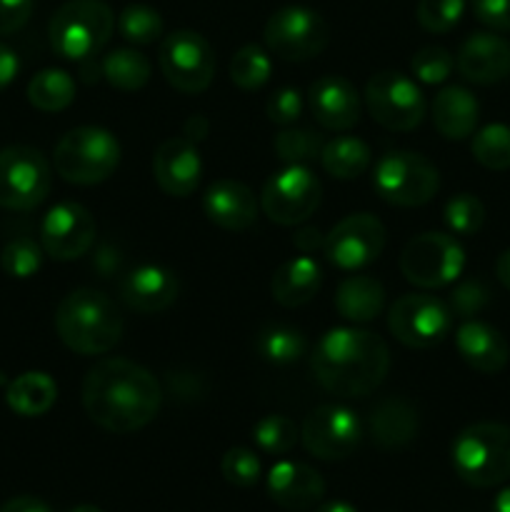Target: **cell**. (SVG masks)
Listing matches in <instances>:
<instances>
[{
  "instance_id": "26",
  "label": "cell",
  "mask_w": 510,
  "mask_h": 512,
  "mask_svg": "<svg viewBox=\"0 0 510 512\" xmlns=\"http://www.w3.org/2000/svg\"><path fill=\"white\" fill-rule=\"evenodd\" d=\"M480 120V105L470 90L448 85L433 100V125L443 138L465 140L475 133Z\"/></svg>"
},
{
  "instance_id": "3",
  "label": "cell",
  "mask_w": 510,
  "mask_h": 512,
  "mask_svg": "<svg viewBox=\"0 0 510 512\" xmlns=\"http://www.w3.org/2000/svg\"><path fill=\"white\" fill-rule=\"evenodd\" d=\"M55 330L73 353L103 355L123 338V318L108 295L93 288H78L55 308Z\"/></svg>"
},
{
  "instance_id": "12",
  "label": "cell",
  "mask_w": 510,
  "mask_h": 512,
  "mask_svg": "<svg viewBox=\"0 0 510 512\" xmlns=\"http://www.w3.org/2000/svg\"><path fill=\"white\" fill-rule=\"evenodd\" d=\"M160 70L178 93L198 95L208 90L215 75V53L195 30H175L160 45Z\"/></svg>"
},
{
  "instance_id": "34",
  "label": "cell",
  "mask_w": 510,
  "mask_h": 512,
  "mask_svg": "<svg viewBox=\"0 0 510 512\" xmlns=\"http://www.w3.org/2000/svg\"><path fill=\"white\" fill-rule=\"evenodd\" d=\"M270 70H273L270 55L255 43L243 45V48L233 55V60H230V80H233L240 90L263 88L270 80Z\"/></svg>"
},
{
  "instance_id": "47",
  "label": "cell",
  "mask_w": 510,
  "mask_h": 512,
  "mask_svg": "<svg viewBox=\"0 0 510 512\" xmlns=\"http://www.w3.org/2000/svg\"><path fill=\"white\" fill-rule=\"evenodd\" d=\"M35 0H0V35L23 28L33 15Z\"/></svg>"
},
{
  "instance_id": "1",
  "label": "cell",
  "mask_w": 510,
  "mask_h": 512,
  "mask_svg": "<svg viewBox=\"0 0 510 512\" xmlns=\"http://www.w3.org/2000/svg\"><path fill=\"white\" fill-rule=\"evenodd\" d=\"M160 385L143 365L125 358L95 363L83 380V408L108 433H135L153 423L160 410Z\"/></svg>"
},
{
  "instance_id": "14",
  "label": "cell",
  "mask_w": 510,
  "mask_h": 512,
  "mask_svg": "<svg viewBox=\"0 0 510 512\" xmlns=\"http://www.w3.org/2000/svg\"><path fill=\"white\" fill-rule=\"evenodd\" d=\"M320 193V180L305 165H288L263 185L260 208L273 223L298 225L318 210Z\"/></svg>"
},
{
  "instance_id": "5",
  "label": "cell",
  "mask_w": 510,
  "mask_h": 512,
  "mask_svg": "<svg viewBox=\"0 0 510 512\" xmlns=\"http://www.w3.org/2000/svg\"><path fill=\"white\" fill-rule=\"evenodd\" d=\"M115 15L103 0H68L55 10L48 38L55 53L65 60H85L108 45Z\"/></svg>"
},
{
  "instance_id": "13",
  "label": "cell",
  "mask_w": 510,
  "mask_h": 512,
  "mask_svg": "<svg viewBox=\"0 0 510 512\" xmlns=\"http://www.w3.org/2000/svg\"><path fill=\"white\" fill-rule=\"evenodd\" d=\"M453 328V313L435 295L410 293L393 303L388 313V330L408 348H433L443 343Z\"/></svg>"
},
{
  "instance_id": "55",
  "label": "cell",
  "mask_w": 510,
  "mask_h": 512,
  "mask_svg": "<svg viewBox=\"0 0 510 512\" xmlns=\"http://www.w3.org/2000/svg\"><path fill=\"white\" fill-rule=\"evenodd\" d=\"M70 512H103L98 508V505H88V503H83V505H75L73 510Z\"/></svg>"
},
{
  "instance_id": "35",
  "label": "cell",
  "mask_w": 510,
  "mask_h": 512,
  "mask_svg": "<svg viewBox=\"0 0 510 512\" xmlns=\"http://www.w3.org/2000/svg\"><path fill=\"white\" fill-rule=\"evenodd\" d=\"M118 33L133 45H150L163 35V18L150 5H125L118 15Z\"/></svg>"
},
{
  "instance_id": "16",
  "label": "cell",
  "mask_w": 510,
  "mask_h": 512,
  "mask_svg": "<svg viewBox=\"0 0 510 512\" xmlns=\"http://www.w3.org/2000/svg\"><path fill=\"white\" fill-rule=\"evenodd\" d=\"M385 225L370 213H355L340 220L328 235H325L323 253L335 268L360 270L375 263L385 248Z\"/></svg>"
},
{
  "instance_id": "36",
  "label": "cell",
  "mask_w": 510,
  "mask_h": 512,
  "mask_svg": "<svg viewBox=\"0 0 510 512\" xmlns=\"http://www.w3.org/2000/svg\"><path fill=\"white\" fill-rule=\"evenodd\" d=\"M473 158L488 170H508L510 168V125L490 123L475 133Z\"/></svg>"
},
{
  "instance_id": "11",
  "label": "cell",
  "mask_w": 510,
  "mask_h": 512,
  "mask_svg": "<svg viewBox=\"0 0 510 512\" xmlns=\"http://www.w3.org/2000/svg\"><path fill=\"white\" fill-rule=\"evenodd\" d=\"M53 173L38 148L10 145L0 150V208L33 210L48 198Z\"/></svg>"
},
{
  "instance_id": "22",
  "label": "cell",
  "mask_w": 510,
  "mask_h": 512,
  "mask_svg": "<svg viewBox=\"0 0 510 512\" xmlns=\"http://www.w3.org/2000/svg\"><path fill=\"white\" fill-rule=\"evenodd\" d=\"M178 278L173 270L163 268V265L145 263L130 270L123 280H120V298L125 300L128 308L135 313L155 315L168 310L178 298Z\"/></svg>"
},
{
  "instance_id": "23",
  "label": "cell",
  "mask_w": 510,
  "mask_h": 512,
  "mask_svg": "<svg viewBox=\"0 0 510 512\" xmlns=\"http://www.w3.org/2000/svg\"><path fill=\"white\" fill-rule=\"evenodd\" d=\"M203 213L210 223L223 230H248L258 218V200L255 193L240 180H215L203 195Z\"/></svg>"
},
{
  "instance_id": "42",
  "label": "cell",
  "mask_w": 510,
  "mask_h": 512,
  "mask_svg": "<svg viewBox=\"0 0 510 512\" xmlns=\"http://www.w3.org/2000/svg\"><path fill=\"white\" fill-rule=\"evenodd\" d=\"M463 13L465 0H420L418 10H415L418 23L435 35L450 33L460 23Z\"/></svg>"
},
{
  "instance_id": "24",
  "label": "cell",
  "mask_w": 510,
  "mask_h": 512,
  "mask_svg": "<svg viewBox=\"0 0 510 512\" xmlns=\"http://www.w3.org/2000/svg\"><path fill=\"white\" fill-rule=\"evenodd\" d=\"M455 348H458L460 358L470 365L473 370L483 375H495L508 365L510 350L500 330L493 325L483 323V320H465L458 330H455Z\"/></svg>"
},
{
  "instance_id": "46",
  "label": "cell",
  "mask_w": 510,
  "mask_h": 512,
  "mask_svg": "<svg viewBox=\"0 0 510 512\" xmlns=\"http://www.w3.org/2000/svg\"><path fill=\"white\" fill-rule=\"evenodd\" d=\"M470 8L490 30H510V0H470Z\"/></svg>"
},
{
  "instance_id": "6",
  "label": "cell",
  "mask_w": 510,
  "mask_h": 512,
  "mask_svg": "<svg viewBox=\"0 0 510 512\" xmlns=\"http://www.w3.org/2000/svg\"><path fill=\"white\" fill-rule=\"evenodd\" d=\"M55 173L73 185H98L120 165V143L110 130L83 125L68 130L53 150Z\"/></svg>"
},
{
  "instance_id": "19",
  "label": "cell",
  "mask_w": 510,
  "mask_h": 512,
  "mask_svg": "<svg viewBox=\"0 0 510 512\" xmlns=\"http://www.w3.org/2000/svg\"><path fill=\"white\" fill-rule=\"evenodd\" d=\"M270 500L290 512L313 510L325 498V480L315 468L293 460H280L265 480Z\"/></svg>"
},
{
  "instance_id": "18",
  "label": "cell",
  "mask_w": 510,
  "mask_h": 512,
  "mask_svg": "<svg viewBox=\"0 0 510 512\" xmlns=\"http://www.w3.org/2000/svg\"><path fill=\"white\" fill-rule=\"evenodd\" d=\"M203 173L198 145L190 138H168L153 155V175L170 198H188L195 193Z\"/></svg>"
},
{
  "instance_id": "31",
  "label": "cell",
  "mask_w": 510,
  "mask_h": 512,
  "mask_svg": "<svg viewBox=\"0 0 510 512\" xmlns=\"http://www.w3.org/2000/svg\"><path fill=\"white\" fill-rule=\"evenodd\" d=\"M28 100L43 113H60L75 100V80L60 68H45L28 83Z\"/></svg>"
},
{
  "instance_id": "4",
  "label": "cell",
  "mask_w": 510,
  "mask_h": 512,
  "mask_svg": "<svg viewBox=\"0 0 510 512\" xmlns=\"http://www.w3.org/2000/svg\"><path fill=\"white\" fill-rule=\"evenodd\" d=\"M455 475L470 488H495L510 480V428L503 423H475L455 435L450 445Z\"/></svg>"
},
{
  "instance_id": "52",
  "label": "cell",
  "mask_w": 510,
  "mask_h": 512,
  "mask_svg": "<svg viewBox=\"0 0 510 512\" xmlns=\"http://www.w3.org/2000/svg\"><path fill=\"white\" fill-rule=\"evenodd\" d=\"M495 275H498L500 283L510 290V250H503L495 260Z\"/></svg>"
},
{
  "instance_id": "28",
  "label": "cell",
  "mask_w": 510,
  "mask_h": 512,
  "mask_svg": "<svg viewBox=\"0 0 510 512\" xmlns=\"http://www.w3.org/2000/svg\"><path fill=\"white\" fill-rule=\"evenodd\" d=\"M385 288L370 275H350L338 285L335 310L350 323H370L383 313Z\"/></svg>"
},
{
  "instance_id": "43",
  "label": "cell",
  "mask_w": 510,
  "mask_h": 512,
  "mask_svg": "<svg viewBox=\"0 0 510 512\" xmlns=\"http://www.w3.org/2000/svg\"><path fill=\"white\" fill-rule=\"evenodd\" d=\"M220 473L233 488H253L260 480V458L250 448H230L220 460Z\"/></svg>"
},
{
  "instance_id": "53",
  "label": "cell",
  "mask_w": 510,
  "mask_h": 512,
  "mask_svg": "<svg viewBox=\"0 0 510 512\" xmlns=\"http://www.w3.org/2000/svg\"><path fill=\"white\" fill-rule=\"evenodd\" d=\"M313 512H358L355 505H350L348 500H328V503L315 505Z\"/></svg>"
},
{
  "instance_id": "49",
  "label": "cell",
  "mask_w": 510,
  "mask_h": 512,
  "mask_svg": "<svg viewBox=\"0 0 510 512\" xmlns=\"http://www.w3.org/2000/svg\"><path fill=\"white\" fill-rule=\"evenodd\" d=\"M0 512H53L45 500L33 498V495H18V498L8 500L0 505Z\"/></svg>"
},
{
  "instance_id": "30",
  "label": "cell",
  "mask_w": 510,
  "mask_h": 512,
  "mask_svg": "<svg viewBox=\"0 0 510 512\" xmlns=\"http://www.w3.org/2000/svg\"><path fill=\"white\" fill-rule=\"evenodd\" d=\"M370 153L368 143H363L355 135H338V138L328 140L320 153V165L325 173L335 180H355L370 168Z\"/></svg>"
},
{
  "instance_id": "37",
  "label": "cell",
  "mask_w": 510,
  "mask_h": 512,
  "mask_svg": "<svg viewBox=\"0 0 510 512\" xmlns=\"http://www.w3.org/2000/svg\"><path fill=\"white\" fill-rule=\"evenodd\" d=\"M253 440L263 453L285 455L295 448L300 440V430L295 420L288 415H265L253 425Z\"/></svg>"
},
{
  "instance_id": "7",
  "label": "cell",
  "mask_w": 510,
  "mask_h": 512,
  "mask_svg": "<svg viewBox=\"0 0 510 512\" xmlns=\"http://www.w3.org/2000/svg\"><path fill=\"white\" fill-rule=\"evenodd\" d=\"M373 188L385 203L398 205V208H418L435 198L440 188V175L425 155L393 150L375 163Z\"/></svg>"
},
{
  "instance_id": "44",
  "label": "cell",
  "mask_w": 510,
  "mask_h": 512,
  "mask_svg": "<svg viewBox=\"0 0 510 512\" xmlns=\"http://www.w3.org/2000/svg\"><path fill=\"white\" fill-rule=\"evenodd\" d=\"M488 300H490L488 285H483L480 280H465V283H460L458 288L453 290L448 308L450 313L458 315V318L470 320L473 315H478L480 310L488 305Z\"/></svg>"
},
{
  "instance_id": "21",
  "label": "cell",
  "mask_w": 510,
  "mask_h": 512,
  "mask_svg": "<svg viewBox=\"0 0 510 512\" xmlns=\"http://www.w3.org/2000/svg\"><path fill=\"white\" fill-rule=\"evenodd\" d=\"M308 103L325 130L345 133L360 120V95L343 75H323L315 80L308 90Z\"/></svg>"
},
{
  "instance_id": "27",
  "label": "cell",
  "mask_w": 510,
  "mask_h": 512,
  "mask_svg": "<svg viewBox=\"0 0 510 512\" xmlns=\"http://www.w3.org/2000/svg\"><path fill=\"white\" fill-rule=\"evenodd\" d=\"M320 283H323L320 265L308 255H303V258L288 260L275 270L270 293H273L275 303L283 305V308H300L315 298Z\"/></svg>"
},
{
  "instance_id": "45",
  "label": "cell",
  "mask_w": 510,
  "mask_h": 512,
  "mask_svg": "<svg viewBox=\"0 0 510 512\" xmlns=\"http://www.w3.org/2000/svg\"><path fill=\"white\" fill-rule=\"evenodd\" d=\"M265 113L275 125H290L303 113V95L298 88H280L265 103Z\"/></svg>"
},
{
  "instance_id": "20",
  "label": "cell",
  "mask_w": 510,
  "mask_h": 512,
  "mask_svg": "<svg viewBox=\"0 0 510 512\" xmlns=\"http://www.w3.org/2000/svg\"><path fill=\"white\" fill-rule=\"evenodd\" d=\"M455 68L468 83H503L510 75V43L495 33H473L460 45Z\"/></svg>"
},
{
  "instance_id": "50",
  "label": "cell",
  "mask_w": 510,
  "mask_h": 512,
  "mask_svg": "<svg viewBox=\"0 0 510 512\" xmlns=\"http://www.w3.org/2000/svg\"><path fill=\"white\" fill-rule=\"evenodd\" d=\"M293 243H295V248L300 250V253L310 255V253H315L318 248H323L325 235L320 233L318 228H303V230H298V233H295Z\"/></svg>"
},
{
  "instance_id": "48",
  "label": "cell",
  "mask_w": 510,
  "mask_h": 512,
  "mask_svg": "<svg viewBox=\"0 0 510 512\" xmlns=\"http://www.w3.org/2000/svg\"><path fill=\"white\" fill-rule=\"evenodd\" d=\"M18 70H20V60L18 55H15V50H10L8 45L0 43V90H5L10 83H13Z\"/></svg>"
},
{
  "instance_id": "38",
  "label": "cell",
  "mask_w": 510,
  "mask_h": 512,
  "mask_svg": "<svg viewBox=\"0 0 510 512\" xmlns=\"http://www.w3.org/2000/svg\"><path fill=\"white\" fill-rule=\"evenodd\" d=\"M323 145V135L308 128L283 130V133L275 135L273 140L275 155H278V160H283V163L288 165H303L310 163V160H320Z\"/></svg>"
},
{
  "instance_id": "10",
  "label": "cell",
  "mask_w": 510,
  "mask_h": 512,
  "mask_svg": "<svg viewBox=\"0 0 510 512\" xmlns=\"http://www.w3.org/2000/svg\"><path fill=\"white\" fill-rule=\"evenodd\" d=\"M365 108L370 118L393 133H410L425 118V98L408 75L383 70L365 85Z\"/></svg>"
},
{
  "instance_id": "8",
  "label": "cell",
  "mask_w": 510,
  "mask_h": 512,
  "mask_svg": "<svg viewBox=\"0 0 510 512\" xmlns=\"http://www.w3.org/2000/svg\"><path fill=\"white\" fill-rule=\"evenodd\" d=\"M263 40L273 55L290 63H303L323 53L330 43V28L323 15L305 5H285L268 18Z\"/></svg>"
},
{
  "instance_id": "2",
  "label": "cell",
  "mask_w": 510,
  "mask_h": 512,
  "mask_svg": "<svg viewBox=\"0 0 510 512\" xmlns=\"http://www.w3.org/2000/svg\"><path fill=\"white\" fill-rule=\"evenodd\" d=\"M310 368L320 388L335 398H365L383 385L390 353L385 340L370 330L333 328L315 345Z\"/></svg>"
},
{
  "instance_id": "54",
  "label": "cell",
  "mask_w": 510,
  "mask_h": 512,
  "mask_svg": "<svg viewBox=\"0 0 510 512\" xmlns=\"http://www.w3.org/2000/svg\"><path fill=\"white\" fill-rule=\"evenodd\" d=\"M493 512H510V485L500 490L493 500Z\"/></svg>"
},
{
  "instance_id": "17",
  "label": "cell",
  "mask_w": 510,
  "mask_h": 512,
  "mask_svg": "<svg viewBox=\"0 0 510 512\" xmlns=\"http://www.w3.org/2000/svg\"><path fill=\"white\" fill-rule=\"evenodd\" d=\"M95 218L80 203H58L45 213L40 223V245L43 253L60 263L78 260L93 248L95 243Z\"/></svg>"
},
{
  "instance_id": "25",
  "label": "cell",
  "mask_w": 510,
  "mask_h": 512,
  "mask_svg": "<svg viewBox=\"0 0 510 512\" xmlns=\"http://www.w3.org/2000/svg\"><path fill=\"white\" fill-rule=\"evenodd\" d=\"M368 430L378 448L400 450L418 438V410L403 398H385L370 410Z\"/></svg>"
},
{
  "instance_id": "9",
  "label": "cell",
  "mask_w": 510,
  "mask_h": 512,
  "mask_svg": "<svg viewBox=\"0 0 510 512\" xmlns=\"http://www.w3.org/2000/svg\"><path fill=\"white\" fill-rule=\"evenodd\" d=\"M465 268V250L453 235L423 233L408 240L400 253V273L418 288H445Z\"/></svg>"
},
{
  "instance_id": "33",
  "label": "cell",
  "mask_w": 510,
  "mask_h": 512,
  "mask_svg": "<svg viewBox=\"0 0 510 512\" xmlns=\"http://www.w3.org/2000/svg\"><path fill=\"white\" fill-rule=\"evenodd\" d=\"M255 348H258L260 358L268 363L288 365L303 358L308 343H305V335L290 325H268L255 338Z\"/></svg>"
},
{
  "instance_id": "29",
  "label": "cell",
  "mask_w": 510,
  "mask_h": 512,
  "mask_svg": "<svg viewBox=\"0 0 510 512\" xmlns=\"http://www.w3.org/2000/svg\"><path fill=\"white\" fill-rule=\"evenodd\" d=\"M58 400V385L48 373L30 370L18 375L5 390V403L20 418H40Z\"/></svg>"
},
{
  "instance_id": "51",
  "label": "cell",
  "mask_w": 510,
  "mask_h": 512,
  "mask_svg": "<svg viewBox=\"0 0 510 512\" xmlns=\"http://www.w3.org/2000/svg\"><path fill=\"white\" fill-rule=\"evenodd\" d=\"M95 265H98V270L103 273V278H108L113 270L120 268V255L113 253L110 248H103V250H100L98 258H95Z\"/></svg>"
},
{
  "instance_id": "15",
  "label": "cell",
  "mask_w": 510,
  "mask_h": 512,
  "mask_svg": "<svg viewBox=\"0 0 510 512\" xmlns=\"http://www.w3.org/2000/svg\"><path fill=\"white\" fill-rule=\"evenodd\" d=\"M303 448L318 460H345L360 448L363 425L345 405H320L310 410L300 428Z\"/></svg>"
},
{
  "instance_id": "41",
  "label": "cell",
  "mask_w": 510,
  "mask_h": 512,
  "mask_svg": "<svg viewBox=\"0 0 510 512\" xmlns=\"http://www.w3.org/2000/svg\"><path fill=\"white\" fill-rule=\"evenodd\" d=\"M455 68V58L440 45H428V48L418 50L410 60V73L415 80L425 85H440L450 78Z\"/></svg>"
},
{
  "instance_id": "32",
  "label": "cell",
  "mask_w": 510,
  "mask_h": 512,
  "mask_svg": "<svg viewBox=\"0 0 510 512\" xmlns=\"http://www.w3.org/2000/svg\"><path fill=\"white\" fill-rule=\"evenodd\" d=\"M103 75L115 90L135 93L150 80V60L133 48H118L103 58Z\"/></svg>"
},
{
  "instance_id": "40",
  "label": "cell",
  "mask_w": 510,
  "mask_h": 512,
  "mask_svg": "<svg viewBox=\"0 0 510 512\" xmlns=\"http://www.w3.org/2000/svg\"><path fill=\"white\" fill-rule=\"evenodd\" d=\"M43 265V245L30 238H15L0 250V268L15 280H28Z\"/></svg>"
},
{
  "instance_id": "39",
  "label": "cell",
  "mask_w": 510,
  "mask_h": 512,
  "mask_svg": "<svg viewBox=\"0 0 510 512\" xmlns=\"http://www.w3.org/2000/svg\"><path fill=\"white\" fill-rule=\"evenodd\" d=\"M443 220L448 225V230L453 235H470L480 233V228L485 225V205L478 195L473 193H458L445 203L443 208Z\"/></svg>"
}]
</instances>
